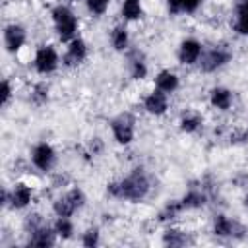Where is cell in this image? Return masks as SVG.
Listing matches in <instances>:
<instances>
[{
	"label": "cell",
	"mask_w": 248,
	"mask_h": 248,
	"mask_svg": "<svg viewBox=\"0 0 248 248\" xmlns=\"http://www.w3.org/2000/svg\"><path fill=\"white\" fill-rule=\"evenodd\" d=\"M165 2H167V10H169L170 16L182 14V4H180V0H165Z\"/></svg>",
	"instance_id": "33"
},
{
	"label": "cell",
	"mask_w": 248,
	"mask_h": 248,
	"mask_svg": "<svg viewBox=\"0 0 248 248\" xmlns=\"http://www.w3.org/2000/svg\"><path fill=\"white\" fill-rule=\"evenodd\" d=\"M33 202V188L25 182H16L12 188L2 190V207L25 209Z\"/></svg>",
	"instance_id": "5"
},
{
	"label": "cell",
	"mask_w": 248,
	"mask_h": 248,
	"mask_svg": "<svg viewBox=\"0 0 248 248\" xmlns=\"http://www.w3.org/2000/svg\"><path fill=\"white\" fill-rule=\"evenodd\" d=\"M99 242H101V232L97 227H89V229H85V232H81V244L83 246L95 248V246H99Z\"/></svg>",
	"instance_id": "27"
},
{
	"label": "cell",
	"mask_w": 248,
	"mask_h": 248,
	"mask_svg": "<svg viewBox=\"0 0 248 248\" xmlns=\"http://www.w3.org/2000/svg\"><path fill=\"white\" fill-rule=\"evenodd\" d=\"M163 244L165 246H186L188 242H190V238H188V232H184V231H180V229H174V227H170V229H167L165 232H163Z\"/></svg>",
	"instance_id": "23"
},
{
	"label": "cell",
	"mask_w": 248,
	"mask_h": 248,
	"mask_svg": "<svg viewBox=\"0 0 248 248\" xmlns=\"http://www.w3.org/2000/svg\"><path fill=\"white\" fill-rule=\"evenodd\" d=\"M202 126H203V118H202V114H198V112H194V110L184 112V114L180 116V120H178V128H180V132H184V134H196Z\"/></svg>",
	"instance_id": "20"
},
{
	"label": "cell",
	"mask_w": 248,
	"mask_h": 248,
	"mask_svg": "<svg viewBox=\"0 0 248 248\" xmlns=\"http://www.w3.org/2000/svg\"><path fill=\"white\" fill-rule=\"evenodd\" d=\"M29 157H31L33 167H35L37 170H41V172H50L52 167L56 165V151H54V147H52L48 141H39V143H35V145L31 147Z\"/></svg>",
	"instance_id": "8"
},
{
	"label": "cell",
	"mask_w": 248,
	"mask_h": 248,
	"mask_svg": "<svg viewBox=\"0 0 248 248\" xmlns=\"http://www.w3.org/2000/svg\"><path fill=\"white\" fill-rule=\"evenodd\" d=\"M14 97V85H12V79L10 78H4L2 79V107H8L10 101Z\"/></svg>",
	"instance_id": "30"
},
{
	"label": "cell",
	"mask_w": 248,
	"mask_h": 248,
	"mask_svg": "<svg viewBox=\"0 0 248 248\" xmlns=\"http://www.w3.org/2000/svg\"><path fill=\"white\" fill-rule=\"evenodd\" d=\"M60 66V54L52 45H41L35 50L33 56V68L37 74L41 76H48L52 72H56V68Z\"/></svg>",
	"instance_id": "7"
},
{
	"label": "cell",
	"mask_w": 248,
	"mask_h": 248,
	"mask_svg": "<svg viewBox=\"0 0 248 248\" xmlns=\"http://www.w3.org/2000/svg\"><path fill=\"white\" fill-rule=\"evenodd\" d=\"M244 232H246V229H244L238 221L231 219L229 215L219 213V215L213 217V234H215V236H223V238H242Z\"/></svg>",
	"instance_id": "10"
},
{
	"label": "cell",
	"mask_w": 248,
	"mask_h": 248,
	"mask_svg": "<svg viewBox=\"0 0 248 248\" xmlns=\"http://www.w3.org/2000/svg\"><path fill=\"white\" fill-rule=\"evenodd\" d=\"M110 45L116 52H128L130 48V35L126 25H114L110 31Z\"/></svg>",
	"instance_id": "19"
},
{
	"label": "cell",
	"mask_w": 248,
	"mask_h": 248,
	"mask_svg": "<svg viewBox=\"0 0 248 248\" xmlns=\"http://www.w3.org/2000/svg\"><path fill=\"white\" fill-rule=\"evenodd\" d=\"M66 52L62 56V64L68 66V68H76L79 64L85 62L87 54H89V48H87V43L81 39V37H76L72 39L70 43H66Z\"/></svg>",
	"instance_id": "12"
},
{
	"label": "cell",
	"mask_w": 248,
	"mask_h": 248,
	"mask_svg": "<svg viewBox=\"0 0 248 248\" xmlns=\"http://www.w3.org/2000/svg\"><path fill=\"white\" fill-rule=\"evenodd\" d=\"M31 103L35 105V107H43V105H46L48 103V99H50V87H48V83L46 81H37L35 85H33V89H31Z\"/></svg>",
	"instance_id": "24"
},
{
	"label": "cell",
	"mask_w": 248,
	"mask_h": 248,
	"mask_svg": "<svg viewBox=\"0 0 248 248\" xmlns=\"http://www.w3.org/2000/svg\"><path fill=\"white\" fill-rule=\"evenodd\" d=\"M182 211H186L184 205H182V202H180V200H172V202H169V203L157 213V221H159V223H169V221L176 219Z\"/></svg>",
	"instance_id": "21"
},
{
	"label": "cell",
	"mask_w": 248,
	"mask_h": 248,
	"mask_svg": "<svg viewBox=\"0 0 248 248\" xmlns=\"http://www.w3.org/2000/svg\"><path fill=\"white\" fill-rule=\"evenodd\" d=\"M103 147H105V145H103V140H101V138H97V136L91 138V141H89V153H91V155H99V153L103 151Z\"/></svg>",
	"instance_id": "32"
},
{
	"label": "cell",
	"mask_w": 248,
	"mask_h": 248,
	"mask_svg": "<svg viewBox=\"0 0 248 248\" xmlns=\"http://www.w3.org/2000/svg\"><path fill=\"white\" fill-rule=\"evenodd\" d=\"M52 229L60 240H70L74 236V231H76L72 217H56V221L52 223Z\"/></svg>",
	"instance_id": "22"
},
{
	"label": "cell",
	"mask_w": 248,
	"mask_h": 248,
	"mask_svg": "<svg viewBox=\"0 0 248 248\" xmlns=\"http://www.w3.org/2000/svg\"><path fill=\"white\" fill-rule=\"evenodd\" d=\"M153 79H155V87L165 91V93H169V95L174 93L178 89V85H180V79L172 70H159Z\"/></svg>",
	"instance_id": "17"
},
{
	"label": "cell",
	"mask_w": 248,
	"mask_h": 248,
	"mask_svg": "<svg viewBox=\"0 0 248 248\" xmlns=\"http://www.w3.org/2000/svg\"><path fill=\"white\" fill-rule=\"evenodd\" d=\"M50 17H52L54 31H56V35H58V39L62 43H70L72 39L79 37L78 35V31H79V19L72 12L70 6H66V4L54 6L50 10Z\"/></svg>",
	"instance_id": "2"
},
{
	"label": "cell",
	"mask_w": 248,
	"mask_h": 248,
	"mask_svg": "<svg viewBox=\"0 0 248 248\" xmlns=\"http://www.w3.org/2000/svg\"><path fill=\"white\" fill-rule=\"evenodd\" d=\"M143 16L141 0H122V17L126 21H136Z\"/></svg>",
	"instance_id": "25"
},
{
	"label": "cell",
	"mask_w": 248,
	"mask_h": 248,
	"mask_svg": "<svg viewBox=\"0 0 248 248\" xmlns=\"http://www.w3.org/2000/svg\"><path fill=\"white\" fill-rule=\"evenodd\" d=\"M180 4H182V14H194L200 8L202 0H180Z\"/></svg>",
	"instance_id": "31"
},
{
	"label": "cell",
	"mask_w": 248,
	"mask_h": 248,
	"mask_svg": "<svg viewBox=\"0 0 248 248\" xmlns=\"http://www.w3.org/2000/svg\"><path fill=\"white\" fill-rule=\"evenodd\" d=\"M151 190V180L143 169H134L124 178L112 180L107 184V194L116 200H126L132 203H140L147 198Z\"/></svg>",
	"instance_id": "1"
},
{
	"label": "cell",
	"mask_w": 248,
	"mask_h": 248,
	"mask_svg": "<svg viewBox=\"0 0 248 248\" xmlns=\"http://www.w3.org/2000/svg\"><path fill=\"white\" fill-rule=\"evenodd\" d=\"M110 132L118 145H130L136 138V116L132 112H120L110 120Z\"/></svg>",
	"instance_id": "4"
},
{
	"label": "cell",
	"mask_w": 248,
	"mask_h": 248,
	"mask_svg": "<svg viewBox=\"0 0 248 248\" xmlns=\"http://www.w3.org/2000/svg\"><path fill=\"white\" fill-rule=\"evenodd\" d=\"M143 108L151 116H163L169 110V93L155 87L143 97Z\"/></svg>",
	"instance_id": "13"
},
{
	"label": "cell",
	"mask_w": 248,
	"mask_h": 248,
	"mask_svg": "<svg viewBox=\"0 0 248 248\" xmlns=\"http://www.w3.org/2000/svg\"><path fill=\"white\" fill-rule=\"evenodd\" d=\"M2 41H4V48H6V52H10V54H17V52L25 46V43H27V29H25L21 23L12 21V23H8V25L4 27Z\"/></svg>",
	"instance_id": "9"
},
{
	"label": "cell",
	"mask_w": 248,
	"mask_h": 248,
	"mask_svg": "<svg viewBox=\"0 0 248 248\" xmlns=\"http://www.w3.org/2000/svg\"><path fill=\"white\" fill-rule=\"evenodd\" d=\"M85 205V194L79 186H72L52 202V213L56 217H72Z\"/></svg>",
	"instance_id": "3"
},
{
	"label": "cell",
	"mask_w": 248,
	"mask_h": 248,
	"mask_svg": "<svg viewBox=\"0 0 248 248\" xmlns=\"http://www.w3.org/2000/svg\"><path fill=\"white\" fill-rule=\"evenodd\" d=\"M202 54H203V45L198 39H194V37L184 39L178 45V50H176V58H178V62L182 66H194V64H198L200 58H202Z\"/></svg>",
	"instance_id": "11"
},
{
	"label": "cell",
	"mask_w": 248,
	"mask_h": 248,
	"mask_svg": "<svg viewBox=\"0 0 248 248\" xmlns=\"http://www.w3.org/2000/svg\"><path fill=\"white\" fill-rule=\"evenodd\" d=\"M46 221H45V217L41 215V213H29L25 219H23V231L29 234V232H33L35 229H39V227H43Z\"/></svg>",
	"instance_id": "29"
},
{
	"label": "cell",
	"mask_w": 248,
	"mask_h": 248,
	"mask_svg": "<svg viewBox=\"0 0 248 248\" xmlns=\"http://www.w3.org/2000/svg\"><path fill=\"white\" fill-rule=\"evenodd\" d=\"M128 70L134 79H143L147 76V62L140 50H128Z\"/></svg>",
	"instance_id": "18"
},
{
	"label": "cell",
	"mask_w": 248,
	"mask_h": 248,
	"mask_svg": "<svg viewBox=\"0 0 248 248\" xmlns=\"http://www.w3.org/2000/svg\"><path fill=\"white\" fill-rule=\"evenodd\" d=\"M240 2H242V4H246V6H248V0H240Z\"/></svg>",
	"instance_id": "35"
},
{
	"label": "cell",
	"mask_w": 248,
	"mask_h": 248,
	"mask_svg": "<svg viewBox=\"0 0 248 248\" xmlns=\"http://www.w3.org/2000/svg\"><path fill=\"white\" fill-rule=\"evenodd\" d=\"M242 202H244V207L248 209V192H246V196H244V200H242Z\"/></svg>",
	"instance_id": "34"
},
{
	"label": "cell",
	"mask_w": 248,
	"mask_h": 248,
	"mask_svg": "<svg viewBox=\"0 0 248 248\" xmlns=\"http://www.w3.org/2000/svg\"><path fill=\"white\" fill-rule=\"evenodd\" d=\"M232 29H234L238 35H248V6L242 4V2H238V6H236Z\"/></svg>",
	"instance_id": "26"
},
{
	"label": "cell",
	"mask_w": 248,
	"mask_h": 248,
	"mask_svg": "<svg viewBox=\"0 0 248 248\" xmlns=\"http://www.w3.org/2000/svg\"><path fill=\"white\" fill-rule=\"evenodd\" d=\"M184 209H200L207 203V190L205 186H192L188 188V192L180 198Z\"/></svg>",
	"instance_id": "16"
},
{
	"label": "cell",
	"mask_w": 248,
	"mask_h": 248,
	"mask_svg": "<svg viewBox=\"0 0 248 248\" xmlns=\"http://www.w3.org/2000/svg\"><path fill=\"white\" fill-rule=\"evenodd\" d=\"M231 58H232V52H231L229 46L215 45L209 50H203V54H202L198 64H200V70L203 74H213V72L221 70L223 66H227L231 62Z\"/></svg>",
	"instance_id": "6"
},
{
	"label": "cell",
	"mask_w": 248,
	"mask_h": 248,
	"mask_svg": "<svg viewBox=\"0 0 248 248\" xmlns=\"http://www.w3.org/2000/svg\"><path fill=\"white\" fill-rule=\"evenodd\" d=\"M58 240L52 225L45 223L43 227L35 229L33 232L27 234V246H41V248H46V246H54Z\"/></svg>",
	"instance_id": "14"
},
{
	"label": "cell",
	"mask_w": 248,
	"mask_h": 248,
	"mask_svg": "<svg viewBox=\"0 0 248 248\" xmlns=\"http://www.w3.org/2000/svg\"><path fill=\"white\" fill-rule=\"evenodd\" d=\"M108 6H110V0H85L87 12H89L91 16H97V17L103 16V14H107Z\"/></svg>",
	"instance_id": "28"
},
{
	"label": "cell",
	"mask_w": 248,
	"mask_h": 248,
	"mask_svg": "<svg viewBox=\"0 0 248 248\" xmlns=\"http://www.w3.org/2000/svg\"><path fill=\"white\" fill-rule=\"evenodd\" d=\"M234 103V95L229 87H223V85H217V87H211L209 89V105L217 110H229Z\"/></svg>",
	"instance_id": "15"
}]
</instances>
